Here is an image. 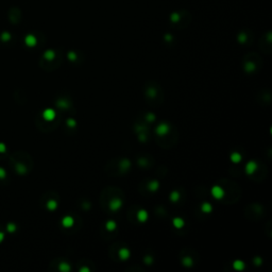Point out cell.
<instances>
[{"label":"cell","instance_id":"7","mask_svg":"<svg viewBox=\"0 0 272 272\" xmlns=\"http://www.w3.org/2000/svg\"><path fill=\"white\" fill-rule=\"evenodd\" d=\"M9 229H10V231H11V232H12V231H14V225H13V227H12V225H10Z\"/></svg>","mask_w":272,"mask_h":272},{"label":"cell","instance_id":"1","mask_svg":"<svg viewBox=\"0 0 272 272\" xmlns=\"http://www.w3.org/2000/svg\"><path fill=\"white\" fill-rule=\"evenodd\" d=\"M26 44H27L28 46H34L36 44V38L34 37L33 35H28L27 37H26Z\"/></svg>","mask_w":272,"mask_h":272},{"label":"cell","instance_id":"2","mask_svg":"<svg viewBox=\"0 0 272 272\" xmlns=\"http://www.w3.org/2000/svg\"><path fill=\"white\" fill-rule=\"evenodd\" d=\"M44 117H45L47 120H52L53 119V117H54V113L52 112L51 110H48V111H46V112L44 113Z\"/></svg>","mask_w":272,"mask_h":272},{"label":"cell","instance_id":"4","mask_svg":"<svg viewBox=\"0 0 272 272\" xmlns=\"http://www.w3.org/2000/svg\"><path fill=\"white\" fill-rule=\"evenodd\" d=\"M5 145H1V144H0V152H1V151H5Z\"/></svg>","mask_w":272,"mask_h":272},{"label":"cell","instance_id":"5","mask_svg":"<svg viewBox=\"0 0 272 272\" xmlns=\"http://www.w3.org/2000/svg\"><path fill=\"white\" fill-rule=\"evenodd\" d=\"M5 171H2V169H0V178H2V177L5 176Z\"/></svg>","mask_w":272,"mask_h":272},{"label":"cell","instance_id":"6","mask_svg":"<svg viewBox=\"0 0 272 272\" xmlns=\"http://www.w3.org/2000/svg\"><path fill=\"white\" fill-rule=\"evenodd\" d=\"M2 239H3V234L2 233H0V241H2Z\"/></svg>","mask_w":272,"mask_h":272},{"label":"cell","instance_id":"3","mask_svg":"<svg viewBox=\"0 0 272 272\" xmlns=\"http://www.w3.org/2000/svg\"><path fill=\"white\" fill-rule=\"evenodd\" d=\"M46 58H47V59H52V58H53V55H54V53L52 51H48V52H46Z\"/></svg>","mask_w":272,"mask_h":272}]
</instances>
